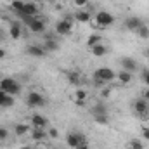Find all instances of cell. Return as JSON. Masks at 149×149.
Segmentation results:
<instances>
[{
    "instance_id": "23",
    "label": "cell",
    "mask_w": 149,
    "mask_h": 149,
    "mask_svg": "<svg viewBox=\"0 0 149 149\" xmlns=\"http://www.w3.org/2000/svg\"><path fill=\"white\" fill-rule=\"evenodd\" d=\"M97 43H102V37L101 35H90L87 40V47H94Z\"/></svg>"
},
{
    "instance_id": "11",
    "label": "cell",
    "mask_w": 149,
    "mask_h": 149,
    "mask_svg": "<svg viewBox=\"0 0 149 149\" xmlns=\"http://www.w3.org/2000/svg\"><path fill=\"white\" fill-rule=\"evenodd\" d=\"M142 26V21L139 19V17H135V16H132V17H127L125 19V28L127 30H130V31H135L137 28H141Z\"/></svg>"
},
{
    "instance_id": "12",
    "label": "cell",
    "mask_w": 149,
    "mask_h": 149,
    "mask_svg": "<svg viewBox=\"0 0 149 149\" xmlns=\"http://www.w3.org/2000/svg\"><path fill=\"white\" fill-rule=\"evenodd\" d=\"M121 68H123L125 71L134 73V71H137V63H135V59H132V57H121Z\"/></svg>"
},
{
    "instance_id": "22",
    "label": "cell",
    "mask_w": 149,
    "mask_h": 149,
    "mask_svg": "<svg viewBox=\"0 0 149 149\" xmlns=\"http://www.w3.org/2000/svg\"><path fill=\"white\" fill-rule=\"evenodd\" d=\"M16 134L17 135H24V134H28V130H31V127L30 125H26V123H19V125H16Z\"/></svg>"
},
{
    "instance_id": "41",
    "label": "cell",
    "mask_w": 149,
    "mask_h": 149,
    "mask_svg": "<svg viewBox=\"0 0 149 149\" xmlns=\"http://www.w3.org/2000/svg\"><path fill=\"white\" fill-rule=\"evenodd\" d=\"M146 56H148V57H149V49H148V50H146Z\"/></svg>"
},
{
    "instance_id": "40",
    "label": "cell",
    "mask_w": 149,
    "mask_h": 149,
    "mask_svg": "<svg viewBox=\"0 0 149 149\" xmlns=\"http://www.w3.org/2000/svg\"><path fill=\"white\" fill-rule=\"evenodd\" d=\"M19 149H31L30 146H23V148H19Z\"/></svg>"
},
{
    "instance_id": "17",
    "label": "cell",
    "mask_w": 149,
    "mask_h": 149,
    "mask_svg": "<svg viewBox=\"0 0 149 149\" xmlns=\"http://www.w3.org/2000/svg\"><path fill=\"white\" fill-rule=\"evenodd\" d=\"M45 137H47V132H45L43 128H33V127H31V139H33V141L42 142Z\"/></svg>"
},
{
    "instance_id": "19",
    "label": "cell",
    "mask_w": 149,
    "mask_h": 149,
    "mask_svg": "<svg viewBox=\"0 0 149 149\" xmlns=\"http://www.w3.org/2000/svg\"><path fill=\"white\" fill-rule=\"evenodd\" d=\"M132 74L134 73H130V71H125V70H121L120 73H116V78L123 83V85H127V83H130L132 81Z\"/></svg>"
},
{
    "instance_id": "5",
    "label": "cell",
    "mask_w": 149,
    "mask_h": 149,
    "mask_svg": "<svg viewBox=\"0 0 149 149\" xmlns=\"http://www.w3.org/2000/svg\"><path fill=\"white\" fill-rule=\"evenodd\" d=\"M95 21H97L99 26H111L114 23V16L111 12H108V10H99L95 14Z\"/></svg>"
},
{
    "instance_id": "33",
    "label": "cell",
    "mask_w": 149,
    "mask_h": 149,
    "mask_svg": "<svg viewBox=\"0 0 149 149\" xmlns=\"http://www.w3.org/2000/svg\"><path fill=\"white\" fill-rule=\"evenodd\" d=\"M142 137H144V141H149V127L142 128Z\"/></svg>"
},
{
    "instance_id": "18",
    "label": "cell",
    "mask_w": 149,
    "mask_h": 149,
    "mask_svg": "<svg viewBox=\"0 0 149 149\" xmlns=\"http://www.w3.org/2000/svg\"><path fill=\"white\" fill-rule=\"evenodd\" d=\"M9 33H10V38H14V40H19L21 33H23V30H21V24H19V23H12V24H10V28H9Z\"/></svg>"
},
{
    "instance_id": "37",
    "label": "cell",
    "mask_w": 149,
    "mask_h": 149,
    "mask_svg": "<svg viewBox=\"0 0 149 149\" xmlns=\"http://www.w3.org/2000/svg\"><path fill=\"white\" fill-rule=\"evenodd\" d=\"M94 83H95L97 87H102V85H104V81H102V80H94Z\"/></svg>"
},
{
    "instance_id": "25",
    "label": "cell",
    "mask_w": 149,
    "mask_h": 149,
    "mask_svg": "<svg viewBox=\"0 0 149 149\" xmlns=\"http://www.w3.org/2000/svg\"><path fill=\"white\" fill-rule=\"evenodd\" d=\"M12 10H16V14H21L23 9H24V2L23 0H12Z\"/></svg>"
},
{
    "instance_id": "14",
    "label": "cell",
    "mask_w": 149,
    "mask_h": 149,
    "mask_svg": "<svg viewBox=\"0 0 149 149\" xmlns=\"http://www.w3.org/2000/svg\"><path fill=\"white\" fill-rule=\"evenodd\" d=\"M12 104H14V95H9L3 90H0V108H10Z\"/></svg>"
},
{
    "instance_id": "28",
    "label": "cell",
    "mask_w": 149,
    "mask_h": 149,
    "mask_svg": "<svg viewBox=\"0 0 149 149\" xmlns=\"http://www.w3.org/2000/svg\"><path fill=\"white\" fill-rule=\"evenodd\" d=\"M74 99H85V101H87V92L81 90V88H78V90L74 92Z\"/></svg>"
},
{
    "instance_id": "7",
    "label": "cell",
    "mask_w": 149,
    "mask_h": 149,
    "mask_svg": "<svg viewBox=\"0 0 149 149\" xmlns=\"http://www.w3.org/2000/svg\"><path fill=\"white\" fill-rule=\"evenodd\" d=\"M71 28H73V23L68 21V19H61V21L56 23V33L57 35H70Z\"/></svg>"
},
{
    "instance_id": "39",
    "label": "cell",
    "mask_w": 149,
    "mask_h": 149,
    "mask_svg": "<svg viewBox=\"0 0 149 149\" xmlns=\"http://www.w3.org/2000/svg\"><path fill=\"white\" fill-rule=\"evenodd\" d=\"M5 57V50L3 49H0V59H3Z\"/></svg>"
},
{
    "instance_id": "24",
    "label": "cell",
    "mask_w": 149,
    "mask_h": 149,
    "mask_svg": "<svg viewBox=\"0 0 149 149\" xmlns=\"http://www.w3.org/2000/svg\"><path fill=\"white\" fill-rule=\"evenodd\" d=\"M127 149H144V144H142V141H139V139H132V141H128Z\"/></svg>"
},
{
    "instance_id": "2",
    "label": "cell",
    "mask_w": 149,
    "mask_h": 149,
    "mask_svg": "<svg viewBox=\"0 0 149 149\" xmlns=\"http://www.w3.org/2000/svg\"><path fill=\"white\" fill-rule=\"evenodd\" d=\"M94 80H102L104 83H108V81H113L114 78H116V73L113 71L111 68H97L95 71H94Z\"/></svg>"
},
{
    "instance_id": "29",
    "label": "cell",
    "mask_w": 149,
    "mask_h": 149,
    "mask_svg": "<svg viewBox=\"0 0 149 149\" xmlns=\"http://www.w3.org/2000/svg\"><path fill=\"white\" fill-rule=\"evenodd\" d=\"M94 120L97 123H101V125H106L108 123V116H94Z\"/></svg>"
},
{
    "instance_id": "31",
    "label": "cell",
    "mask_w": 149,
    "mask_h": 149,
    "mask_svg": "<svg viewBox=\"0 0 149 149\" xmlns=\"http://www.w3.org/2000/svg\"><path fill=\"white\" fill-rule=\"evenodd\" d=\"M49 135H50L52 139H57V137H59V132H57V128H49Z\"/></svg>"
},
{
    "instance_id": "36",
    "label": "cell",
    "mask_w": 149,
    "mask_h": 149,
    "mask_svg": "<svg viewBox=\"0 0 149 149\" xmlns=\"http://www.w3.org/2000/svg\"><path fill=\"white\" fill-rule=\"evenodd\" d=\"M74 149H90V148H88V142H81V144H78Z\"/></svg>"
},
{
    "instance_id": "38",
    "label": "cell",
    "mask_w": 149,
    "mask_h": 149,
    "mask_svg": "<svg viewBox=\"0 0 149 149\" xmlns=\"http://www.w3.org/2000/svg\"><path fill=\"white\" fill-rule=\"evenodd\" d=\"M142 99H146V101L149 102V88L146 90V92H144V95H142Z\"/></svg>"
},
{
    "instance_id": "34",
    "label": "cell",
    "mask_w": 149,
    "mask_h": 149,
    "mask_svg": "<svg viewBox=\"0 0 149 149\" xmlns=\"http://www.w3.org/2000/svg\"><path fill=\"white\" fill-rule=\"evenodd\" d=\"M85 102H87L85 99H74V104H76L78 108H83V106H85Z\"/></svg>"
},
{
    "instance_id": "8",
    "label": "cell",
    "mask_w": 149,
    "mask_h": 149,
    "mask_svg": "<svg viewBox=\"0 0 149 149\" xmlns=\"http://www.w3.org/2000/svg\"><path fill=\"white\" fill-rule=\"evenodd\" d=\"M37 14H38L37 3H33V2H24V9H23V12H21V14H17V16H19V17H23V16L37 17Z\"/></svg>"
},
{
    "instance_id": "9",
    "label": "cell",
    "mask_w": 149,
    "mask_h": 149,
    "mask_svg": "<svg viewBox=\"0 0 149 149\" xmlns=\"http://www.w3.org/2000/svg\"><path fill=\"white\" fill-rule=\"evenodd\" d=\"M28 28L31 33H43L45 31V24L42 21V17H33L30 23H28Z\"/></svg>"
},
{
    "instance_id": "32",
    "label": "cell",
    "mask_w": 149,
    "mask_h": 149,
    "mask_svg": "<svg viewBox=\"0 0 149 149\" xmlns=\"http://www.w3.org/2000/svg\"><path fill=\"white\" fill-rule=\"evenodd\" d=\"M74 5L76 7H85V5H88V0H74Z\"/></svg>"
},
{
    "instance_id": "27",
    "label": "cell",
    "mask_w": 149,
    "mask_h": 149,
    "mask_svg": "<svg viewBox=\"0 0 149 149\" xmlns=\"http://www.w3.org/2000/svg\"><path fill=\"white\" fill-rule=\"evenodd\" d=\"M68 81L71 83V85H80V74L78 73H68Z\"/></svg>"
},
{
    "instance_id": "10",
    "label": "cell",
    "mask_w": 149,
    "mask_h": 149,
    "mask_svg": "<svg viewBox=\"0 0 149 149\" xmlns=\"http://www.w3.org/2000/svg\"><path fill=\"white\" fill-rule=\"evenodd\" d=\"M43 49H45V52H56V50L59 49V43H57V40H56L54 37L45 35V43H43Z\"/></svg>"
},
{
    "instance_id": "1",
    "label": "cell",
    "mask_w": 149,
    "mask_h": 149,
    "mask_svg": "<svg viewBox=\"0 0 149 149\" xmlns=\"http://www.w3.org/2000/svg\"><path fill=\"white\" fill-rule=\"evenodd\" d=\"M0 90H3V92L9 94V95H16V94H19L21 85H19L14 78H2V80H0Z\"/></svg>"
},
{
    "instance_id": "42",
    "label": "cell",
    "mask_w": 149,
    "mask_h": 149,
    "mask_svg": "<svg viewBox=\"0 0 149 149\" xmlns=\"http://www.w3.org/2000/svg\"><path fill=\"white\" fill-rule=\"evenodd\" d=\"M0 40H2V37H0Z\"/></svg>"
},
{
    "instance_id": "26",
    "label": "cell",
    "mask_w": 149,
    "mask_h": 149,
    "mask_svg": "<svg viewBox=\"0 0 149 149\" xmlns=\"http://www.w3.org/2000/svg\"><path fill=\"white\" fill-rule=\"evenodd\" d=\"M135 33H137V37L139 38H149V28L146 26V24H142L141 28L135 30Z\"/></svg>"
},
{
    "instance_id": "21",
    "label": "cell",
    "mask_w": 149,
    "mask_h": 149,
    "mask_svg": "<svg viewBox=\"0 0 149 149\" xmlns=\"http://www.w3.org/2000/svg\"><path fill=\"white\" fill-rule=\"evenodd\" d=\"M74 19H76L78 23H88V21H90V12H88V10H78V12L74 14Z\"/></svg>"
},
{
    "instance_id": "20",
    "label": "cell",
    "mask_w": 149,
    "mask_h": 149,
    "mask_svg": "<svg viewBox=\"0 0 149 149\" xmlns=\"http://www.w3.org/2000/svg\"><path fill=\"white\" fill-rule=\"evenodd\" d=\"M92 114H94V116H108V108H106V104H102V102L95 104V108L92 109Z\"/></svg>"
},
{
    "instance_id": "35",
    "label": "cell",
    "mask_w": 149,
    "mask_h": 149,
    "mask_svg": "<svg viewBox=\"0 0 149 149\" xmlns=\"http://www.w3.org/2000/svg\"><path fill=\"white\" fill-rule=\"evenodd\" d=\"M142 80H144V83L149 87V71H144L142 73Z\"/></svg>"
},
{
    "instance_id": "16",
    "label": "cell",
    "mask_w": 149,
    "mask_h": 149,
    "mask_svg": "<svg viewBox=\"0 0 149 149\" xmlns=\"http://www.w3.org/2000/svg\"><path fill=\"white\" fill-rule=\"evenodd\" d=\"M90 50H92V54H94L95 57H104V56L108 54V49L104 47V43H97V45L90 47Z\"/></svg>"
},
{
    "instance_id": "30",
    "label": "cell",
    "mask_w": 149,
    "mask_h": 149,
    "mask_svg": "<svg viewBox=\"0 0 149 149\" xmlns=\"http://www.w3.org/2000/svg\"><path fill=\"white\" fill-rule=\"evenodd\" d=\"M7 137H9V132L3 127H0V141H7Z\"/></svg>"
},
{
    "instance_id": "3",
    "label": "cell",
    "mask_w": 149,
    "mask_h": 149,
    "mask_svg": "<svg viewBox=\"0 0 149 149\" xmlns=\"http://www.w3.org/2000/svg\"><path fill=\"white\" fill-rule=\"evenodd\" d=\"M26 104H28L30 108H42V106H45V97H43L40 92L31 90V92L28 94V97H26Z\"/></svg>"
},
{
    "instance_id": "6",
    "label": "cell",
    "mask_w": 149,
    "mask_h": 149,
    "mask_svg": "<svg viewBox=\"0 0 149 149\" xmlns=\"http://www.w3.org/2000/svg\"><path fill=\"white\" fill-rule=\"evenodd\" d=\"M134 109H135V113L139 116L146 118L149 114V102L146 99H137V101H134Z\"/></svg>"
},
{
    "instance_id": "15",
    "label": "cell",
    "mask_w": 149,
    "mask_h": 149,
    "mask_svg": "<svg viewBox=\"0 0 149 149\" xmlns=\"http://www.w3.org/2000/svg\"><path fill=\"white\" fill-rule=\"evenodd\" d=\"M31 127L33 128H47V120L42 114H33L31 116Z\"/></svg>"
},
{
    "instance_id": "13",
    "label": "cell",
    "mask_w": 149,
    "mask_h": 149,
    "mask_svg": "<svg viewBox=\"0 0 149 149\" xmlns=\"http://www.w3.org/2000/svg\"><path fill=\"white\" fill-rule=\"evenodd\" d=\"M26 52H28V56H31V57H43V56H45V49H43L42 45H30V47L26 49Z\"/></svg>"
},
{
    "instance_id": "4",
    "label": "cell",
    "mask_w": 149,
    "mask_h": 149,
    "mask_svg": "<svg viewBox=\"0 0 149 149\" xmlns=\"http://www.w3.org/2000/svg\"><path fill=\"white\" fill-rule=\"evenodd\" d=\"M81 142H88L87 137H85L81 132H70V134L66 135V144H68L70 148L74 149L78 144H81Z\"/></svg>"
}]
</instances>
